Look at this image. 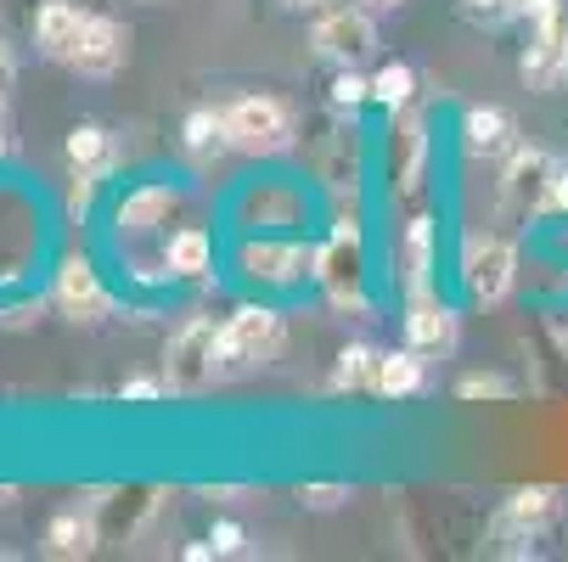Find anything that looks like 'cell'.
Returning a JSON list of instances; mask_svg holds the SVG:
<instances>
[{"instance_id":"obj_16","label":"cell","mask_w":568,"mask_h":562,"mask_svg":"<svg viewBox=\"0 0 568 562\" xmlns=\"http://www.w3.org/2000/svg\"><path fill=\"white\" fill-rule=\"evenodd\" d=\"M428 276H434V219L417 214L405 225V287L428 293Z\"/></svg>"},{"instance_id":"obj_17","label":"cell","mask_w":568,"mask_h":562,"mask_svg":"<svg viewBox=\"0 0 568 562\" xmlns=\"http://www.w3.org/2000/svg\"><path fill=\"white\" fill-rule=\"evenodd\" d=\"M551 501H557V490H551V484H529V490H518V495L507 501V512L496 518V529H501V534H524V540H529V534H535V523L551 512Z\"/></svg>"},{"instance_id":"obj_21","label":"cell","mask_w":568,"mask_h":562,"mask_svg":"<svg viewBox=\"0 0 568 562\" xmlns=\"http://www.w3.org/2000/svg\"><path fill=\"white\" fill-rule=\"evenodd\" d=\"M377 349L372 344H349L333 366V388H377Z\"/></svg>"},{"instance_id":"obj_31","label":"cell","mask_w":568,"mask_h":562,"mask_svg":"<svg viewBox=\"0 0 568 562\" xmlns=\"http://www.w3.org/2000/svg\"><path fill=\"white\" fill-rule=\"evenodd\" d=\"M91 197H97V175H91V170H79V181H73V192H68V208H73V214H85Z\"/></svg>"},{"instance_id":"obj_36","label":"cell","mask_w":568,"mask_h":562,"mask_svg":"<svg viewBox=\"0 0 568 562\" xmlns=\"http://www.w3.org/2000/svg\"><path fill=\"white\" fill-rule=\"evenodd\" d=\"M209 556H220L214 545H186V562H209Z\"/></svg>"},{"instance_id":"obj_15","label":"cell","mask_w":568,"mask_h":562,"mask_svg":"<svg viewBox=\"0 0 568 562\" xmlns=\"http://www.w3.org/2000/svg\"><path fill=\"white\" fill-rule=\"evenodd\" d=\"M45 551L62 556V562L91 556V551H97V518H79V512L51 518V529H45Z\"/></svg>"},{"instance_id":"obj_30","label":"cell","mask_w":568,"mask_h":562,"mask_svg":"<svg viewBox=\"0 0 568 562\" xmlns=\"http://www.w3.org/2000/svg\"><path fill=\"white\" fill-rule=\"evenodd\" d=\"M540 208H568V170H562V164H551L546 192H540Z\"/></svg>"},{"instance_id":"obj_34","label":"cell","mask_w":568,"mask_h":562,"mask_svg":"<svg viewBox=\"0 0 568 562\" xmlns=\"http://www.w3.org/2000/svg\"><path fill=\"white\" fill-rule=\"evenodd\" d=\"M29 320H40V298H34V304H12V309H7V327H29Z\"/></svg>"},{"instance_id":"obj_20","label":"cell","mask_w":568,"mask_h":562,"mask_svg":"<svg viewBox=\"0 0 568 562\" xmlns=\"http://www.w3.org/2000/svg\"><path fill=\"white\" fill-rule=\"evenodd\" d=\"M462 135H467V152H501L513 141V119L501 108H473Z\"/></svg>"},{"instance_id":"obj_3","label":"cell","mask_w":568,"mask_h":562,"mask_svg":"<svg viewBox=\"0 0 568 562\" xmlns=\"http://www.w3.org/2000/svg\"><path fill=\"white\" fill-rule=\"evenodd\" d=\"M214 371H220V327L197 315V320H186V327L170 338V349H164V382L175 394H203L214 382Z\"/></svg>"},{"instance_id":"obj_24","label":"cell","mask_w":568,"mask_h":562,"mask_svg":"<svg viewBox=\"0 0 568 562\" xmlns=\"http://www.w3.org/2000/svg\"><path fill=\"white\" fill-rule=\"evenodd\" d=\"M546 175H551V157H546V152H518L513 170H507V192H513V197H524L529 186L546 192Z\"/></svg>"},{"instance_id":"obj_4","label":"cell","mask_w":568,"mask_h":562,"mask_svg":"<svg viewBox=\"0 0 568 562\" xmlns=\"http://www.w3.org/2000/svg\"><path fill=\"white\" fill-rule=\"evenodd\" d=\"M315 282L327 287L338 309L366 315V287H361V225H338L327 248H315Z\"/></svg>"},{"instance_id":"obj_6","label":"cell","mask_w":568,"mask_h":562,"mask_svg":"<svg viewBox=\"0 0 568 562\" xmlns=\"http://www.w3.org/2000/svg\"><path fill=\"white\" fill-rule=\"evenodd\" d=\"M513 270H518V254L501 236H473L462 254V282L478 304H501L513 293Z\"/></svg>"},{"instance_id":"obj_29","label":"cell","mask_w":568,"mask_h":562,"mask_svg":"<svg viewBox=\"0 0 568 562\" xmlns=\"http://www.w3.org/2000/svg\"><path fill=\"white\" fill-rule=\"evenodd\" d=\"M344 495H349V484H304V490H298V501H304V507H315V512L344 507Z\"/></svg>"},{"instance_id":"obj_32","label":"cell","mask_w":568,"mask_h":562,"mask_svg":"<svg viewBox=\"0 0 568 562\" xmlns=\"http://www.w3.org/2000/svg\"><path fill=\"white\" fill-rule=\"evenodd\" d=\"M209 540H214V551H220V556L242 551V529H236V523H214V534H209Z\"/></svg>"},{"instance_id":"obj_18","label":"cell","mask_w":568,"mask_h":562,"mask_svg":"<svg viewBox=\"0 0 568 562\" xmlns=\"http://www.w3.org/2000/svg\"><path fill=\"white\" fill-rule=\"evenodd\" d=\"M68 164H73V170H91V175H108V170H113L108 130H102V124H73V130H68Z\"/></svg>"},{"instance_id":"obj_8","label":"cell","mask_w":568,"mask_h":562,"mask_svg":"<svg viewBox=\"0 0 568 562\" xmlns=\"http://www.w3.org/2000/svg\"><path fill=\"white\" fill-rule=\"evenodd\" d=\"M236 265H242V276H254L265 287H293V282L315 276V254L298 243H242Z\"/></svg>"},{"instance_id":"obj_33","label":"cell","mask_w":568,"mask_h":562,"mask_svg":"<svg viewBox=\"0 0 568 562\" xmlns=\"http://www.w3.org/2000/svg\"><path fill=\"white\" fill-rule=\"evenodd\" d=\"M119 394H124V399H158V394H164V382H152V377H130Z\"/></svg>"},{"instance_id":"obj_2","label":"cell","mask_w":568,"mask_h":562,"mask_svg":"<svg viewBox=\"0 0 568 562\" xmlns=\"http://www.w3.org/2000/svg\"><path fill=\"white\" fill-rule=\"evenodd\" d=\"M225 141L248 157H271L293 146V113L276 96H236L225 108Z\"/></svg>"},{"instance_id":"obj_38","label":"cell","mask_w":568,"mask_h":562,"mask_svg":"<svg viewBox=\"0 0 568 562\" xmlns=\"http://www.w3.org/2000/svg\"><path fill=\"white\" fill-rule=\"evenodd\" d=\"M462 7H467V12H496L501 0H462Z\"/></svg>"},{"instance_id":"obj_11","label":"cell","mask_w":568,"mask_h":562,"mask_svg":"<svg viewBox=\"0 0 568 562\" xmlns=\"http://www.w3.org/2000/svg\"><path fill=\"white\" fill-rule=\"evenodd\" d=\"M405 338H412L417 355H450L456 349V315L428 298V293H412V315H405Z\"/></svg>"},{"instance_id":"obj_25","label":"cell","mask_w":568,"mask_h":562,"mask_svg":"<svg viewBox=\"0 0 568 562\" xmlns=\"http://www.w3.org/2000/svg\"><path fill=\"white\" fill-rule=\"evenodd\" d=\"M405 164H399V186L405 192H417V175H423V146H428V135H423V119L412 113V119H405Z\"/></svg>"},{"instance_id":"obj_35","label":"cell","mask_w":568,"mask_h":562,"mask_svg":"<svg viewBox=\"0 0 568 562\" xmlns=\"http://www.w3.org/2000/svg\"><path fill=\"white\" fill-rule=\"evenodd\" d=\"M12 73H18V62H12V45H7V40H0V96H7V91H12Z\"/></svg>"},{"instance_id":"obj_12","label":"cell","mask_w":568,"mask_h":562,"mask_svg":"<svg viewBox=\"0 0 568 562\" xmlns=\"http://www.w3.org/2000/svg\"><path fill=\"white\" fill-rule=\"evenodd\" d=\"M85 18H91V12H79L73 0H45L40 18H34V45H40L45 57L68 62L73 45H79V29H85Z\"/></svg>"},{"instance_id":"obj_28","label":"cell","mask_w":568,"mask_h":562,"mask_svg":"<svg viewBox=\"0 0 568 562\" xmlns=\"http://www.w3.org/2000/svg\"><path fill=\"white\" fill-rule=\"evenodd\" d=\"M456 394H462V399H507V394H513V382L484 371V377H462V382H456Z\"/></svg>"},{"instance_id":"obj_10","label":"cell","mask_w":568,"mask_h":562,"mask_svg":"<svg viewBox=\"0 0 568 562\" xmlns=\"http://www.w3.org/2000/svg\"><path fill=\"white\" fill-rule=\"evenodd\" d=\"M79 73H91V79H108L124 68V29L113 18H85V29H79V45L68 57Z\"/></svg>"},{"instance_id":"obj_7","label":"cell","mask_w":568,"mask_h":562,"mask_svg":"<svg viewBox=\"0 0 568 562\" xmlns=\"http://www.w3.org/2000/svg\"><path fill=\"white\" fill-rule=\"evenodd\" d=\"M372 45H377V29H372L366 7H333L327 18L315 23V51L327 62H338V68H355Z\"/></svg>"},{"instance_id":"obj_14","label":"cell","mask_w":568,"mask_h":562,"mask_svg":"<svg viewBox=\"0 0 568 562\" xmlns=\"http://www.w3.org/2000/svg\"><path fill=\"white\" fill-rule=\"evenodd\" d=\"M164 270L181 276V282H203V276L214 270V243H209V231H197V225L175 231L170 248H164Z\"/></svg>"},{"instance_id":"obj_22","label":"cell","mask_w":568,"mask_h":562,"mask_svg":"<svg viewBox=\"0 0 568 562\" xmlns=\"http://www.w3.org/2000/svg\"><path fill=\"white\" fill-rule=\"evenodd\" d=\"M412 96H417V73L405 68V62H388V68L372 73V102H383V108H405Z\"/></svg>"},{"instance_id":"obj_19","label":"cell","mask_w":568,"mask_h":562,"mask_svg":"<svg viewBox=\"0 0 568 562\" xmlns=\"http://www.w3.org/2000/svg\"><path fill=\"white\" fill-rule=\"evenodd\" d=\"M417 388H423V360H417V349H394V355L377 360V394L405 399V394H417Z\"/></svg>"},{"instance_id":"obj_9","label":"cell","mask_w":568,"mask_h":562,"mask_svg":"<svg viewBox=\"0 0 568 562\" xmlns=\"http://www.w3.org/2000/svg\"><path fill=\"white\" fill-rule=\"evenodd\" d=\"M57 304L68 320H85V327H97V320L113 315V293L102 287V276L91 270V259H68L57 270Z\"/></svg>"},{"instance_id":"obj_42","label":"cell","mask_w":568,"mask_h":562,"mask_svg":"<svg viewBox=\"0 0 568 562\" xmlns=\"http://www.w3.org/2000/svg\"><path fill=\"white\" fill-rule=\"evenodd\" d=\"M0 152H7V135H0Z\"/></svg>"},{"instance_id":"obj_26","label":"cell","mask_w":568,"mask_h":562,"mask_svg":"<svg viewBox=\"0 0 568 562\" xmlns=\"http://www.w3.org/2000/svg\"><path fill=\"white\" fill-rule=\"evenodd\" d=\"M242 208H248V219H260V225H287V219L298 214V203H293L287 192H254Z\"/></svg>"},{"instance_id":"obj_40","label":"cell","mask_w":568,"mask_h":562,"mask_svg":"<svg viewBox=\"0 0 568 562\" xmlns=\"http://www.w3.org/2000/svg\"><path fill=\"white\" fill-rule=\"evenodd\" d=\"M12 495H18L12 484H0V507H12Z\"/></svg>"},{"instance_id":"obj_13","label":"cell","mask_w":568,"mask_h":562,"mask_svg":"<svg viewBox=\"0 0 568 562\" xmlns=\"http://www.w3.org/2000/svg\"><path fill=\"white\" fill-rule=\"evenodd\" d=\"M175 203H181L175 186H135V192L119 203V214H113V219H119V236H146Z\"/></svg>"},{"instance_id":"obj_39","label":"cell","mask_w":568,"mask_h":562,"mask_svg":"<svg viewBox=\"0 0 568 562\" xmlns=\"http://www.w3.org/2000/svg\"><path fill=\"white\" fill-rule=\"evenodd\" d=\"M501 7H507V12H535L540 0H501Z\"/></svg>"},{"instance_id":"obj_27","label":"cell","mask_w":568,"mask_h":562,"mask_svg":"<svg viewBox=\"0 0 568 562\" xmlns=\"http://www.w3.org/2000/svg\"><path fill=\"white\" fill-rule=\"evenodd\" d=\"M333 102H338V108H361V102H372V79H361L355 68H344V73L333 79Z\"/></svg>"},{"instance_id":"obj_23","label":"cell","mask_w":568,"mask_h":562,"mask_svg":"<svg viewBox=\"0 0 568 562\" xmlns=\"http://www.w3.org/2000/svg\"><path fill=\"white\" fill-rule=\"evenodd\" d=\"M220 146H231V141H225V113H209V108L192 113V119H186V152H192V157H209V152H220Z\"/></svg>"},{"instance_id":"obj_1","label":"cell","mask_w":568,"mask_h":562,"mask_svg":"<svg viewBox=\"0 0 568 562\" xmlns=\"http://www.w3.org/2000/svg\"><path fill=\"white\" fill-rule=\"evenodd\" d=\"M287 349V320L271 304H242L220 327V371L231 366H271Z\"/></svg>"},{"instance_id":"obj_41","label":"cell","mask_w":568,"mask_h":562,"mask_svg":"<svg viewBox=\"0 0 568 562\" xmlns=\"http://www.w3.org/2000/svg\"><path fill=\"white\" fill-rule=\"evenodd\" d=\"M282 7H315V0H282Z\"/></svg>"},{"instance_id":"obj_5","label":"cell","mask_w":568,"mask_h":562,"mask_svg":"<svg viewBox=\"0 0 568 562\" xmlns=\"http://www.w3.org/2000/svg\"><path fill=\"white\" fill-rule=\"evenodd\" d=\"M529 18H535V34H529V51H524V85L557 91L562 73H568V23L557 12V0H540Z\"/></svg>"},{"instance_id":"obj_37","label":"cell","mask_w":568,"mask_h":562,"mask_svg":"<svg viewBox=\"0 0 568 562\" xmlns=\"http://www.w3.org/2000/svg\"><path fill=\"white\" fill-rule=\"evenodd\" d=\"M366 12H394V7H405V0H361Z\"/></svg>"}]
</instances>
